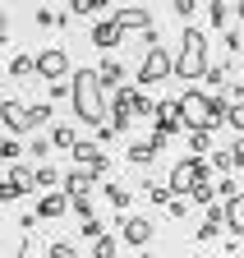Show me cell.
I'll return each mask as SVG.
<instances>
[{"instance_id":"6da1fadb","label":"cell","mask_w":244,"mask_h":258,"mask_svg":"<svg viewBox=\"0 0 244 258\" xmlns=\"http://www.w3.org/2000/svg\"><path fill=\"white\" fill-rule=\"evenodd\" d=\"M69 106L83 124L106 120V88L97 83V70H69Z\"/></svg>"},{"instance_id":"7a4b0ae2","label":"cell","mask_w":244,"mask_h":258,"mask_svg":"<svg viewBox=\"0 0 244 258\" xmlns=\"http://www.w3.org/2000/svg\"><path fill=\"white\" fill-rule=\"evenodd\" d=\"M175 106H180V120H185V129H217L226 124V111H230V97L226 92H185V97H175Z\"/></svg>"},{"instance_id":"3957f363","label":"cell","mask_w":244,"mask_h":258,"mask_svg":"<svg viewBox=\"0 0 244 258\" xmlns=\"http://www.w3.org/2000/svg\"><path fill=\"white\" fill-rule=\"evenodd\" d=\"M203 70H207V32L189 23L185 32H180V51L171 55V74L194 83V79H203Z\"/></svg>"},{"instance_id":"277c9868","label":"cell","mask_w":244,"mask_h":258,"mask_svg":"<svg viewBox=\"0 0 244 258\" xmlns=\"http://www.w3.org/2000/svg\"><path fill=\"white\" fill-rule=\"evenodd\" d=\"M198 180H207V161L189 152L185 161H175V166H171V180H166V184H171V194H185V199H189V189H194Z\"/></svg>"},{"instance_id":"5b68a950","label":"cell","mask_w":244,"mask_h":258,"mask_svg":"<svg viewBox=\"0 0 244 258\" xmlns=\"http://www.w3.org/2000/svg\"><path fill=\"white\" fill-rule=\"evenodd\" d=\"M171 79V51L166 46H147L143 64H138V88H157Z\"/></svg>"},{"instance_id":"8992f818","label":"cell","mask_w":244,"mask_h":258,"mask_svg":"<svg viewBox=\"0 0 244 258\" xmlns=\"http://www.w3.org/2000/svg\"><path fill=\"white\" fill-rule=\"evenodd\" d=\"M69 51L65 46H46L42 55H33V74H42V79H69Z\"/></svg>"},{"instance_id":"52a82bcc","label":"cell","mask_w":244,"mask_h":258,"mask_svg":"<svg viewBox=\"0 0 244 258\" xmlns=\"http://www.w3.org/2000/svg\"><path fill=\"white\" fill-rule=\"evenodd\" d=\"M120 221V240H125V244H134V249H147L152 244V221L147 217H115Z\"/></svg>"},{"instance_id":"ba28073f","label":"cell","mask_w":244,"mask_h":258,"mask_svg":"<svg viewBox=\"0 0 244 258\" xmlns=\"http://www.w3.org/2000/svg\"><path fill=\"white\" fill-rule=\"evenodd\" d=\"M125 37H129V32L120 28L115 19H97V23H93V32H88V42H93L97 51H115V46L125 42Z\"/></svg>"},{"instance_id":"9c48e42d","label":"cell","mask_w":244,"mask_h":258,"mask_svg":"<svg viewBox=\"0 0 244 258\" xmlns=\"http://www.w3.org/2000/svg\"><path fill=\"white\" fill-rule=\"evenodd\" d=\"M69 152H74V166H88V171H97V175L111 166V161H106V152H102L93 139H74V148H69Z\"/></svg>"},{"instance_id":"30bf717a","label":"cell","mask_w":244,"mask_h":258,"mask_svg":"<svg viewBox=\"0 0 244 258\" xmlns=\"http://www.w3.org/2000/svg\"><path fill=\"white\" fill-rule=\"evenodd\" d=\"M60 189H65L69 199H88V194L97 189V171H88V166H74L65 180H60Z\"/></svg>"},{"instance_id":"8fae6325","label":"cell","mask_w":244,"mask_h":258,"mask_svg":"<svg viewBox=\"0 0 244 258\" xmlns=\"http://www.w3.org/2000/svg\"><path fill=\"white\" fill-rule=\"evenodd\" d=\"M0 124H5L10 134H28V129H33V124H28V106L14 102V97H10V102H0Z\"/></svg>"},{"instance_id":"7c38bea8","label":"cell","mask_w":244,"mask_h":258,"mask_svg":"<svg viewBox=\"0 0 244 258\" xmlns=\"http://www.w3.org/2000/svg\"><path fill=\"white\" fill-rule=\"evenodd\" d=\"M111 19L125 28V32H143V28H152V14H147L143 5H125V10H115Z\"/></svg>"},{"instance_id":"4fadbf2b","label":"cell","mask_w":244,"mask_h":258,"mask_svg":"<svg viewBox=\"0 0 244 258\" xmlns=\"http://www.w3.org/2000/svg\"><path fill=\"white\" fill-rule=\"evenodd\" d=\"M65 212H69V194L55 184V189L46 194V199L37 203V217H42V221H55V217H65Z\"/></svg>"},{"instance_id":"5bb4252c","label":"cell","mask_w":244,"mask_h":258,"mask_svg":"<svg viewBox=\"0 0 244 258\" xmlns=\"http://www.w3.org/2000/svg\"><path fill=\"white\" fill-rule=\"evenodd\" d=\"M221 226H226V217H221V203H207V217L198 221V231H194V235L207 244V240H217V235H221Z\"/></svg>"},{"instance_id":"9a60e30c","label":"cell","mask_w":244,"mask_h":258,"mask_svg":"<svg viewBox=\"0 0 244 258\" xmlns=\"http://www.w3.org/2000/svg\"><path fill=\"white\" fill-rule=\"evenodd\" d=\"M221 217H226V226H230L235 235H244V189L235 194V199H226V203H221Z\"/></svg>"},{"instance_id":"2e32d148","label":"cell","mask_w":244,"mask_h":258,"mask_svg":"<svg viewBox=\"0 0 244 258\" xmlns=\"http://www.w3.org/2000/svg\"><path fill=\"white\" fill-rule=\"evenodd\" d=\"M125 74H129V70H125V64H120V60H102V64H97V83H102L106 92L125 83Z\"/></svg>"},{"instance_id":"e0dca14e","label":"cell","mask_w":244,"mask_h":258,"mask_svg":"<svg viewBox=\"0 0 244 258\" xmlns=\"http://www.w3.org/2000/svg\"><path fill=\"white\" fill-rule=\"evenodd\" d=\"M207 19H212V28H221V32H226V23L235 19L230 0H207Z\"/></svg>"},{"instance_id":"ac0fdd59","label":"cell","mask_w":244,"mask_h":258,"mask_svg":"<svg viewBox=\"0 0 244 258\" xmlns=\"http://www.w3.org/2000/svg\"><path fill=\"white\" fill-rule=\"evenodd\" d=\"M129 166H147V161H157V148H152V139L147 143H129Z\"/></svg>"},{"instance_id":"d6986e66","label":"cell","mask_w":244,"mask_h":258,"mask_svg":"<svg viewBox=\"0 0 244 258\" xmlns=\"http://www.w3.org/2000/svg\"><path fill=\"white\" fill-rule=\"evenodd\" d=\"M106 5H111V0H69V14H78V19H97Z\"/></svg>"},{"instance_id":"ffe728a7","label":"cell","mask_w":244,"mask_h":258,"mask_svg":"<svg viewBox=\"0 0 244 258\" xmlns=\"http://www.w3.org/2000/svg\"><path fill=\"white\" fill-rule=\"evenodd\" d=\"M51 148H74V139H78V129L74 124H51Z\"/></svg>"},{"instance_id":"44dd1931","label":"cell","mask_w":244,"mask_h":258,"mask_svg":"<svg viewBox=\"0 0 244 258\" xmlns=\"http://www.w3.org/2000/svg\"><path fill=\"white\" fill-rule=\"evenodd\" d=\"M120 253V240L111 235V231H102L97 240H93V258H115Z\"/></svg>"},{"instance_id":"7402d4cb","label":"cell","mask_w":244,"mask_h":258,"mask_svg":"<svg viewBox=\"0 0 244 258\" xmlns=\"http://www.w3.org/2000/svg\"><path fill=\"white\" fill-rule=\"evenodd\" d=\"M189 152L194 157H207L212 152V129H189Z\"/></svg>"},{"instance_id":"603a6c76","label":"cell","mask_w":244,"mask_h":258,"mask_svg":"<svg viewBox=\"0 0 244 258\" xmlns=\"http://www.w3.org/2000/svg\"><path fill=\"white\" fill-rule=\"evenodd\" d=\"M51 111H55V102H33V106H28V124H33V129L51 124Z\"/></svg>"},{"instance_id":"cb8c5ba5","label":"cell","mask_w":244,"mask_h":258,"mask_svg":"<svg viewBox=\"0 0 244 258\" xmlns=\"http://www.w3.org/2000/svg\"><path fill=\"white\" fill-rule=\"evenodd\" d=\"M5 180H14V184H23L28 194H33V189H37V184H33V166H23V161H10V175H5Z\"/></svg>"},{"instance_id":"d4e9b609","label":"cell","mask_w":244,"mask_h":258,"mask_svg":"<svg viewBox=\"0 0 244 258\" xmlns=\"http://www.w3.org/2000/svg\"><path fill=\"white\" fill-rule=\"evenodd\" d=\"M19 152H23V143H19V134H0V161H19Z\"/></svg>"},{"instance_id":"484cf974","label":"cell","mask_w":244,"mask_h":258,"mask_svg":"<svg viewBox=\"0 0 244 258\" xmlns=\"http://www.w3.org/2000/svg\"><path fill=\"white\" fill-rule=\"evenodd\" d=\"M239 189H244V184H239L235 175H221L217 184H212V194H217V203H226V199H235V194H239Z\"/></svg>"},{"instance_id":"4316f807","label":"cell","mask_w":244,"mask_h":258,"mask_svg":"<svg viewBox=\"0 0 244 258\" xmlns=\"http://www.w3.org/2000/svg\"><path fill=\"white\" fill-rule=\"evenodd\" d=\"M129 199H134V194H129L125 184H106V203H111V208L125 212V208H129Z\"/></svg>"},{"instance_id":"83f0119b","label":"cell","mask_w":244,"mask_h":258,"mask_svg":"<svg viewBox=\"0 0 244 258\" xmlns=\"http://www.w3.org/2000/svg\"><path fill=\"white\" fill-rule=\"evenodd\" d=\"M203 79H207L212 88H221V83L230 79V60H221V64H207V70H203Z\"/></svg>"},{"instance_id":"f1b7e54d","label":"cell","mask_w":244,"mask_h":258,"mask_svg":"<svg viewBox=\"0 0 244 258\" xmlns=\"http://www.w3.org/2000/svg\"><path fill=\"white\" fill-rule=\"evenodd\" d=\"M46 102H69V79H46Z\"/></svg>"},{"instance_id":"f546056e","label":"cell","mask_w":244,"mask_h":258,"mask_svg":"<svg viewBox=\"0 0 244 258\" xmlns=\"http://www.w3.org/2000/svg\"><path fill=\"white\" fill-rule=\"evenodd\" d=\"M33 184H37V189H55V184H60V171H55V166H37V171H33Z\"/></svg>"},{"instance_id":"4dcf8cb0","label":"cell","mask_w":244,"mask_h":258,"mask_svg":"<svg viewBox=\"0 0 244 258\" xmlns=\"http://www.w3.org/2000/svg\"><path fill=\"white\" fill-rule=\"evenodd\" d=\"M226 124L235 129V134H244V97H239V102H230V111H226Z\"/></svg>"},{"instance_id":"1f68e13d","label":"cell","mask_w":244,"mask_h":258,"mask_svg":"<svg viewBox=\"0 0 244 258\" xmlns=\"http://www.w3.org/2000/svg\"><path fill=\"white\" fill-rule=\"evenodd\" d=\"M102 231H106V226L97 221V212H93V217H83V221H78V235H83V240H97Z\"/></svg>"},{"instance_id":"d6a6232c","label":"cell","mask_w":244,"mask_h":258,"mask_svg":"<svg viewBox=\"0 0 244 258\" xmlns=\"http://www.w3.org/2000/svg\"><path fill=\"white\" fill-rule=\"evenodd\" d=\"M23 194H28L23 184H14V180H0V203H19Z\"/></svg>"},{"instance_id":"836d02e7","label":"cell","mask_w":244,"mask_h":258,"mask_svg":"<svg viewBox=\"0 0 244 258\" xmlns=\"http://www.w3.org/2000/svg\"><path fill=\"white\" fill-rule=\"evenodd\" d=\"M33 74V55H14L10 60V79H28Z\"/></svg>"},{"instance_id":"e575fe53","label":"cell","mask_w":244,"mask_h":258,"mask_svg":"<svg viewBox=\"0 0 244 258\" xmlns=\"http://www.w3.org/2000/svg\"><path fill=\"white\" fill-rule=\"evenodd\" d=\"M189 199H194V203H203V208H207V203H217V194H212V184H207V180H198V184H194V189H189Z\"/></svg>"},{"instance_id":"d590c367","label":"cell","mask_w":244,"mask_h":258,"mask_svg":"<svg viewBox=\"0 0 244 258\" xmlns=\"http://www.w3.org/2000/svg\"><path fill=\"white\" fill-rule=\"evenodd\" d=\"M147 199L157 203V208H166L171 203V184H147Z\"/></svg>"},{"instance_id":"8d00e7d4","label":"cell","mask_w":244,"mask_h":258,"mask_svg":"<svg viewBox=\"0 0 244 258\" xmlns=\"http://www.w3.org/2000/svg\"><path fill=\"white\" fill-rule=\"evenodd\" d=\"M46 258H78V253H74V244H69V240H55V244L46 249Z\"/></svg>"},{"instance_id":"74e56055","label":"cell","mask_w":244,"mask_h":258,"mask_svg":"<svg viewBox=\"0 0 244 258\" xmlns=\"http://www.w3.org/2000/svg\"><path fill=\"white\" fill-rule=\"evenodd\" d=\"M171 10H175V14H180V19H189V14H194V10H198V0H171Z\"/></svg>"},{"instance_id":"f35d334b","label":"cell","mask_w":244,"mask_h":258,"mask_svg":"<svg viewBox=\"0 0 244 258\" xmlns=\"http://www.w3.org/2000/svg\"><path fill=\"white\" fill-rule=\"evenodd\" d=\"M28 152H33V157H46V152H51V139H33V143H28Z\"/></svg>"},{"instance_id":"ab89813d","label":"cell","mask_w":244,"mask_h":258,"mask_svg":"<svg viewBox=\"0 0 244 258\" xmlns=\"http://www.w3.org/2000/svg\"><path fill=\"white\" fill-rule=\"evenodd\" d=\"M230 161H235V166H244V134L230 143Z\"/></svg>"},{"instance_id":"60d3db41","label":"cell","mask_w":244,"mask_h":258,"mask_svg":"<svg viewBox=\"0 0 244 258\" xmlns=\"http://www.w3.org/2000/svg\"><path fill=\"white\" fill-rule=\"evenodd\" d=\"M221 42H226V51L235 55V51H239V32H221Z\"/></svg>"},{"instance_id":"b9f144b4","label":"cell","mask_w":244,"mask_h":258,"mask_svg":"<svg viewBox=\"0 0 244 258\" xmlns=\"http://www.w3.org/2000/svg\"><path fill=\"white\" fill-rule=\"evenodd\" d=\"M37 28H55V14L51 10H37Z\"/></svg>"},{"instance_id":"7bdbcfd3","label":"cell","mask_w":244,"mask_h":258,"mask_svg":"<svg viewBox=\"0 0 244 258\" xmlns=\"http://www.w3.org/2000/svg\"><path fill=\"white\" fill-rule=\"evenodd\" d=\"M230 10H235V19H244V0H230Z\"/></svg>"},{"instance_id":"ee69618b","label":"cell","mask_w":244,"mask_h":258,"mask_svg":"<svg viewBox=\"0 0 244 258\" xmlns=\"http://www.w3.org/2000/svg\"><path fill=\"white\" fill-rule=\"evenodd\" d=\"M5 32H10V19H5V14H0V37H5Z\"/></svg>"},{"instance_id":"f6af8a7d","label":"cell","mask_w":244,"mask_h":258,"mask_svg":"<svg viewBox=\"0 0 244 258\" xmlns=\"http://www.w3.org/2000/svg\"><path fill=\"white\" fill-rule=\"evenodd\" d=\"M0 244H5V231H0Z\"/></svg>"},{"instance_id":"bcb514c9","label":"cell","mask_w":244,"mask_h":258,"mask_svg":"<svg viewBox=\"0 0 244 258\" xmlns=\"http://www.w3.org/2000/svg\"><path fill=\"white\" fill-rule=\"evenodd\" d=\"M42 258H46V253H42Z\"/></svg>"}]
</instances>
